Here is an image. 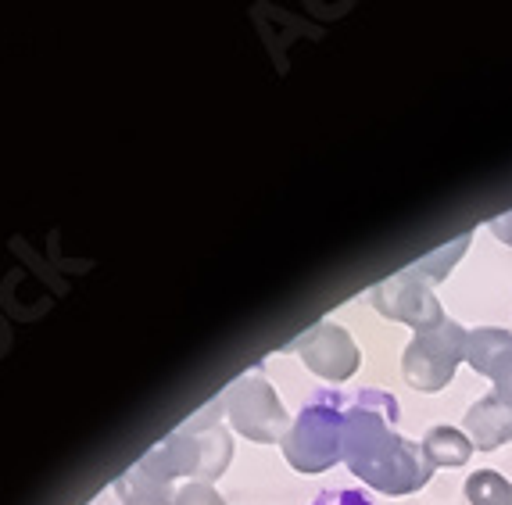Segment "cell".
Masks as SVG:
<instances>
[{"mask_svg": "<svg viewBox=\"0 0 512 505\" xmlns=\"http://www.w3.org/2000/svg\"><path fill=\"white\" fill-rule=\"evenodd\" d=\"M466 437L473 441V448L480 452H495V448L512 441V409H505L502 402H495L491 394L480 398L470 412H466Z\"/></svg>", "mask_w": 512, "mask_h": 505, "instance_id": "obj_9", "label": "cell"}, {"mask_svg": "<svg viewBox=\"0 0 512 505\" xmlns=\"http://www.w3.org/2000/svg\"><path fill=\"white\" fill-rule=\"evenodd\" d=\"M466 348H470V330H462L455 319H444L434 330L416 334L402 355V369L409 387L427 394L448 387L459 362L466 359Z\"/></svg>", "mask_w": 512, "mask_h": 505, "instance_id": "obj_4", "label": "cell"}, {"mask_svg": "<svg viewBox=\"0 0 512 505\" xmlns=\"http://www.w3.org/2000/svg\"><path fill=\"white\" fill-rule=\"evenodd\" d=\"M466 362L477 373L495 380L491 398L512 409V334L498 330V326H480L470 330V348H466Z\"/></svg>", "mask_w": 512, "mask_h": 505, "instance_id": "obj_8", "label": "cell"}, {"mask_svg": "<svg viewBox=\"0 0 512 505\" xmlns=\"http://www.w3.org/2000/svg\"><path fill=\"white\" fill-rule=\"evenodd\" d=\"M466 502L470 505H512V480L498 470H477L466 480Z\"/></svg>", "mask_w": 512, "mask_h": 505, "instance_id": "obj_12", "label": "cell"}, {"mask_svg": "<svg viewBox=\"0 0 512 505\" xmlns=\"http://www.w3.org/2000/svg\"><path fill=\"white\" fill-rule=\"evenodd\" d=\"M466 248H470V233H466V237H459L455 244H448V248H441V251H434V255H427L423 262H416L412 269H416V273L423 276V280L437 283V280H444V276H448V269H452L455 262H459V255Z\"/></svg>", "mask_w": 512, "mask_h": 505, "instance_id": "obj_13", "label": "cell"}, {"mask_svg": "<svg viewBox=\"0 0 512 505\" xmlns=\"http://www.w3.org/2000/svg\"><path fill=\"white\" fill-rule=\"evenodd\" d=\"M287 463L298 473H326L344 459V398L337 391L316 394L280 441Z\"/></svg>", "mask_w": 512, "mask_h": 505, "instance_id": "obj_3", "label": "cell"}, {"mask_svg": "<svg viewBox=\"0 0 512 505\" xmlns=\"http://www.w3.org/2000/svg\"><path fill=\"white\" fill-rule=\"evenodd\" d=\"M373 305L380 316L394 319V323H409L416 334L434 330V326L444 323L441 301L430 291V280H423L412 266L405 269V273L387 276L373 291Z\"/></svg>", "mask_w": 512, "mask_h": 505, "instance_id": "obj_6", "label": "cell"}, {"mask_svg": "<svg viewBox=\"0 0 512 505\" xmlns=\"http://www.w3.org/2000/svg\"><path fill=\"white\" fill-rule=\"evenodd\" d=\"M423 455H427V463L434 466H466L473 455V441L462 430L455 427H430L427 437H423Z\"/></svg>", "mask_w": 512, "mask_h": 505, "instance_id": "obj_11", "label": "cell"}, {"mask_svg": "<svg viewBox=\"0 0 512 505\" xmlns=\"http://www.w3.org/2000/svg\"><path fill=\"white\" fill-rule=\"evenodd\" d=\"M222 412H226L230 427H237V434L258 441V445H276L291 430L280 394L262 373L240 377L230 391L222 394Z\"/></svg>", "mask_w": 512, "mask_h": 505, "instance_id": "obj_5", "label": "cell"}, {"mask_svg": "<svg viewBox=\"0 0 512 505\" xmlns=\"http://www.w3.org/2000/svg\"><path fill=\"white\" fill-rule=\"evenodd\" d=\"M312 505H373L362 491H323Z\"/></svg>", "mask_w": 512, "mask_h": 505, "instance_id": "obj_15", "label": "cell"}, {"mask_svg": "<svg viewBox=\"0 0 512 505\" xmlns=\"http://www.w3.org/2000/svg\"><path fill=\"white\" fill-rule=\"evenodd\" d=\"M215 412H222V402L208 405L197 420H190L187 427L176 430L169 441L151 448V452L140 459V466H144L147 473H154V477H165V480L190 477V480L212 484V480L230 466V455H233L230 434H226L219 423H208Z\"/></svg>", "mask_w": 512, "mask_h": 505, "instance_id": "obj_2", "label": "cell"}, {"mask_svg": "<svg viewBox=\"0 0 512 505\" xmlns=\"http://www.w3.org/2000/svg\"><path fill=\"white\" fill-rule=\"evenodd\" d=\"M287 351L301 355L305 366L312 369L316 377L330 380V384H344V380H351L355 377V369H359V362H362L359 344L351 341L348 330L337 326V323L308 326L305 334H301Z\"/></svg>", "mask_w": 512, "mask_h": 505, "instance_id": "obj_7", "label": "cell"}, {"mask_svg": "<svg viewBox=\"0 0 512 505\" xmlns=\"http://www.w3.org/2000/svg\"><path fill=\"white\" fill-rule=\"evenodd\" d=\"M176 505H226V502H222V495L212 488V484H205V480H190V484H183V488L176 491Z\"/></svg>", "mask_w": 512, "mask_h": 505, "instance_id": "obj_14", "label": "cell"}, {"mask_svg": "<svg viewBox=\"0 0 512 505\" xmlns=\"http://www.w3.org/2000/svg\"><path fill=\"white\" fill-rule=\"evenodd\" d=\"M491 233H495L498 240H505V244H512V212L491 219Z\"/></svg>", "mask_w": 512, "mask_h": 505, "instance_id": "obj_16", "label": "cell"}, {"mask_svg": "<svg viewBox=\"0 0 512 505\" xmlns=\"http://www.w3.org/2000/svg\"><path fill=\"white\" fill-rule=\"evenodd\" d=\"M176 491L180 488H172V480L154 477L140 463L119 477L122 505H176Z\"/></svg>", "mask_w": 512, "mask_h": 505, "instance_id": "obj_10", "label": "cell"}, {"mask_svg": "<svg viewBox=\"0 0 512 505\" xmlns=\"http://www.w3.org/2000/svg\"><path fill=\"white\" fill-rule=\"evenodd\" d=\"M344 463L384 495H412L434 477L423 445L398 434V402L387 391H359L344 409Z\"/></svg>", "mask_w": 512, "mask_h": 505, "instance_id": "obj_1", "label": "cell"}]
</instances>
